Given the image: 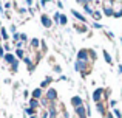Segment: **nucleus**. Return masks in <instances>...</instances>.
Listing matches in <instances>:
<instances>
[{
  "label": "nucleus",
  "mask_w": 122,
  "mask_h": 118,
  "mask_svg": "<svg viewBox=\"0 0 122 118\" xmlns=\"http://www.w3.org/2000/svg\"><path fill=\"white\" fill-rule=\"evenodd\" d=\"M105 118H113V115H111V113H107V115H105Z\"/></svg>",
  "instance_id": "c85d7f7f"
},
{
  "label": "nucleus",
  "mask_w": 122,
  "mask_h": 118,
  "mask_svg": "<svg viewBox=\"0 0 122 118\" xmlns=\"http://www.w3.org/2000/svg\"><path fill=\"white\" fill-rule=\"evenodd\" d=\"M96 109H97V112L101 113V115H105V107H104L102 103H97V107H96Z\"/></svg>",
  "instance_id": "2eb2a0df"
},
{
  "label": "nucleus",
  "mask_w": 122,
  "mask_h": 118,
  "mask_svg": "<svg viewBox=\"0 0 122 118\" xmlns=\"http://www.w3.org/2000/svg\"><path fill=\"white\" fill-rule=\"evenodd\" d=\"M15 55H17L19 56V58H23V50H22V48H17V51H15Z\"/></svg>",
  "instance_id": "6ab92c4d"
},
{
  "label": "nucleus",
  "mask_w": 122,
  "mask_h": 118,
  "mask_svg": "<svg viewBox=\"0 0 122 118\" xmlns=\"http://www.w3.org/2000/svg\"><path fill=\"white\" fill-rule=\"evenodd\" d=\"M93 17H94L96 20H101V17H102V12H101V11H97V9H96V11L93 12Z\"/></svg>",
  "instance_id": "dca6fc26"
},
{
  "label": "nucleus",
  "mask_w": 122,
  "mask_h": 118,
  "mask_svg": "<svg viewBox=\"0 0 122 118\" xmlns=\"http://www.w3.org/2000/svg\"><path fill=\"white\" fill-rule=\"evenodd\" d=\"M42 25H43V27H46V28H51V27H53V20H51L50 16H46V14L42 16Z\"/></svg>",
  "instance_id": "6e6552de"
},
{
  "label": "nucleus",
  "mask_w": 122,
  "mask_h": 118,
  "mask_svg": "<svg viewBox=\"0 0 122 118\" xmlns=\"http://www.w3.org/2000/svg\"><path fill=\"white\" fill-rule=\"evenodd\" d=\"M102 5H104V14L111 17L113 16V2H104Z\"/></svg>",
  "instance_id": "f03ea898"
},
{
  "label": "nucleus",
  "mask_w": 122,
  "mask_h": 118,
  "mask_svg": "<svg viewBox=\"0 0 122 118\" xmlns=\"http://www.w3.org/2000/svg\"><path fill=\"white\" fill-rule=\"evenodd\" d=\"M114 113H116V115H117V117H122V112H121V110H117V109H116V110H114Z\"/></svg>",
  "instance_id": "393cba45"
},
{
  "label": "nucleus",
  "mask_w": 122,
  "mask_h": 118,
  "mask_svg": "<svg viewBox=\"0 0 122 118\" xmlns=\"http://www.w3.org/2000/svg\"><path fill=\"white\" fill-rule=\"evenodd\" d=\"M71 104L74 106V109H76V107L83 106V101H82V98H81V96H73V98H71Z\"/></svg>",
  "instance_id": "1a4fd4ad"
},
{
  "label": "nucleus",
  "mask_w": 122,
  "mask_h": 118,
  "mask_svg": "<svg viewBox=\"0 0 122 118\" xmlns=\"http://www.w3.org/2000/svg\"><path fill=\"white\" fill-rule=\"evenodd\" d=\"M73 16H74L76 19H77V20H81V22H85V17H83V16L81 14V12H77V11H74V9H73Z\"/></svg>",
  "instance_id": "ddd939ff"
},
{
  "label": "nucleus",
  "mask_w": 122,
  "mask_h": 118,
  "mask_svg": "<svg viewBox=\"0 0 122 118\" xmlns=\"http://www.w3.org/2000/svg\"><path fill=\"white\" fill-rule=\"evenodd\" d=\"M31 118H37V117H31Z\"/></svg>",
  "instance_id": "c756f323"
},
{
  "label": "nucleus",
  "mask_w": 122,
  "mask_h": 118,
  "mask_svg": "<svg viewBox=\"0 0 122 118\" xmlns=\"http://www.w3.org/2000/svg\"><path fill=\"white\" fill-rule=\"evenodd\" d=\"M20 39L22 40H26V34H20Z\"/></svg>",
  "instance_id": "bb28decb"
},
{
  "label": "nucleus",
  "mask_w": 122,
  "mask_h": 118,
  "mask_svg": "<svg viewBox=\"0 0 122 118\" xmlns=\"http://www.w3.org/2000/svg\"><path fill=\"white\" fill-rule=\"evenodd\" d=\"M42 104H43V106H48V104H50V101H48L46 98H43V100H42Z\"/></svg>",
  "instance_id": "b1692460"
},
{
  "label": "nucleus",
  "mask_w": 122,
  "mask_h": 118,
  "mask_svg": "<svg viewBox=\"0 0 122 118\" xmlns=\"http://www.w3.org/2000/svg\"><path fill=\"white\" fill-rule=\"evenodd\" d=\"M39 106H40L39 100H34V98H33V100L30 101V107H31V109H34V110H36V109H39Z\"/></svg>",
  "instance_id": "9b49d317"
},
{
  "label": "nucleus",
  "mask_w": 122,
  "mask_h": 118,
  "mask_svg": "<svg viewBox=\"0 0 122 118\" xmlns=\"http://www.w3.org/2000/svg\"><path fill=\"white\" fill-rule=\"evenodd\" d=\"M93 27H94V28H101V23H97V22H94V23H93Z\"/></svg>",
  "instance_id": "a878e982"
},
{
  "label": "nucleus",
  "mask_w": 122,
  "mask_h": 118,
  "mask_svg": "<svg viewBox=\"0 0 122 118\" xmlns=\"http://www.w3.org/2000/svg\"><path fill=\"white\" fill-rule=\"evenodd\" d=\"M17 67H19V62L15 61L14 64H11V68H12V72H17Z\"/></svg>",
  "instance_id": "412c9836"
},
{
  "label": "nucleus",
  "mask_w": 122,
  "mask_h": 118,
  "mask_svg": "<svg viewBox=\"0 0 122 118\" xmlns=\"http://www.w3.org/2000/svg\"><path fill=\"white\" fill-rule=\"evenodd\" d=\"M113 16H116V17L122 16V2H119V0L113 2Z\"/></svg>",
  "instance_id": "f257e3e1"
},
{
  "label": "nucleus",
  "mask_w": 122,
  "mask_h": 118,
  "mask_svg": "<svg viewBox=\"0 0 122 118\" xmlns=\"http://www.w3.org/2000/svg\"><path fill=\"white\" fill-rule=\"evenodd\" d=\"M39 40H37V39H33V40H31V47H33V48L34 50H36V48H39Z\"/></svg>",
  "instance_id": "f3484780"
},
{
  "label": "nucleus",
  "mask_w": 122,
  "mask_h": 118,
  "mask_svg": "<svg viewBox=\"0 0 122 118\" xmlns=\"http://www.w3.org/2000/svg\"><path fill=\"white\" fill-rule=\"evenodd\" d=\"M0 50H2V48H0Z\"/></svg>",
  "instance_id": "7c9ffc66"
},
{
  "label": "nucleus",
  "mask_w": 122,
  "mask_h": 118,
  "mask_svg": "<svg viewBox=\"0 0 122 118\" xmlns=\"http://www.w3.org/2000/svg\"><path fill=\"white\" fill-rule=\"evenodd\" d=\"M83 9H85V12H88V14H91V16H93V12H94V11H93V8H91V5H90L88 2L83 5Z\"/></svg>",
  "instance_id": "4468645a"
},
{
  "label": "nucleus",
  "mask_w": 122,
  "mask_h": 118,
  "mask_svg": "<svg viewBox=\"0 0 122 118\" xmlns=\"http://www.w3.org/2000/svg\"><path fill=\"white\" fill-rule=\"evenodd\" d=\"M59 23H62V25H65L66 23V16H60V20H59Z\"/></svg>",
  "instance_id": "aec40b11"
},
{
  "label": "nucleus",
  "mask_w": 122,
  "mask_h": 118,
  "mask_svg": "<svg viewBox=\"0 0 122 118\" xmlns=\"http://www.w3.org/2000/svg\"><path fill=\"white\" fill-rule=\"evenodd\" d=\"M74 112H76V115H77L79 118H86V115H88V112H86V107H83V106L76 107Z\"/></svg>",
  "instance_id": "423d86ee"
},
{
  "label": "nucleus",
  "mask_w": 122,
  "mask_h": 118,
  "mask_svg": "<svg viewBox=\"0 0 122 118\" xmlns=\"http://www.w3.org/2000/svg\"><path fill=\"white\" fill-rule=\"evenodd\" d=\"M74 67H76V70H79V72H88V64L83 62V61H76Z\"/></svg>",
  "instance_id": "39448f33"
},
{
  "label": "nucleus",
  "mask_w": 122,
  "mask_h": 118,
  "mask_svg": "<svg viewBox=\"0 0 122 118\" xmlns=\"http://www.w3.org/2000/svg\"><path fill=\"white\" fill-rule=\"evenodd\" d=\"M25 112H26L28 115H33V113H34V109H31V107H26V109H25Z\"/></svg>",
  "instance_id": "5701e85b"
},
{
  "label": "nucleus",
  "mask_w": 122,
  "mask_h": 118,
  "mask_svg": "<svg viewBox=\"0 0 122 118\" xmlns=\"http://www.w3.org/2000/svg\"><path fill=\"white\" fill-rule=\"evenodd\" d=\"M88 56H90V51L88 50H81V51L77 53V61H83V62H86L88 61Z\"/></svg>",
  "instance_id": "0eeeda50"
},
{
  "label": "nucleus",
  "mask_w": 122,
  "mask_h": 118,
  "mask_svg": "<svg viewBox=\"0 0 122 118\" xmlns=\"http://www.w3.org/2000/svg\"><path fill=\"white\" fill-rule=\"evenodd\" d=\"M33 98L34 100H40L42 98V89H36V90L33 92Z\"/></svg>",
  "instance_id": "f8f14e48"
},
{
  "label": "nucleus",
  "mask_w": 122,
  "mask_h": 118,
  "mask_svg": "<svg viewBox=\"0 0 122 118\" xmlns=\"http://www.w3.org/2000/svg\"><path fill=\"white\" fill-rule=\"evenodd\" d=\"M45 98H46L48 101H56V98H57V92L54 90V89H48L46 90V93H45Z\"/></svg>",
  "instance_id": "20e7f679"
},
{
  "label": "nucleus",
  "mask_w": 122,
  "mask_h": 118,
  "mask_svg": "<svg viewBox=\"0 0 122 118\" xmlns=\"http://www.w3.org/2000/svg\"><path fill=\"white\" fill-rule=\"evenodd\" d=\"M104 56H105V61H107L108 64L113 62V61H111V56H110V53H108V51H104Z\"/></svg>",
  "instance_id": "a211bd4d"
},
{
  "label": "nucleus",
  "mask_w": 122,
  "mask_h": 118,
  "mask_svg": "<svg viewBox=\"0 0 122 118\" xmlns=\"http://www.w3.org/2000/svg\"><path fill=\"white\" fill-rule=\"evenodd\" d=\"M3 58H5V61H6L8 64H14L15 61H17V59H15V56L12 55V53H6V55L3 56Z\"/></svg>",
  "instance_id": "9d476101"
},
{
  "label": "nucleus",
  "mask_w": 122,
  "mask_h": 118,
  "mask_svg": "<svg viewBox=\"0 0 122 118\" xmlns=\"http://www.w3.org/2000/svg\"><path fill=\"white\" fill-rule=\"evenodd\" d=\"M3 48H5L6 51H9V45H8V44H5V45H3Z\"/></svg>",
  "instance_id": "cd10ccee"
},
{
  "label": "nucleus",
  "mask_w": 122,
  "mask_h": 118,
  "mask_svg": "<svg viewBox=\"0 0 122 118\" xmlns=\"http://www.w3.org/2000/svg\"><path fill=\"white\" fill-rule=\"evenodd\" d=\"M104 93H105V92L102 90V89H96L94 93H93V100H94L96 103H101V101L105 98V95H104Z\"/></svg>",
  "instance_id": "7ed1b4c3"
},
{
  "label": "nucleus",
  "mask_w": 122,
  "mask_h": 118,
  "mask_svg": "<svg viewBox=\"0 0 122 118\" xmlns=\"http://www.w3.org/2000/svg\"><path fill=\"white\" fill-rule=\"evenodd\" d=\"M2 37H3V39H8V33H6V30H5V28H2Z\"/></svg>",
  "instance_id": "4be33fe9"
}]
</instances>
